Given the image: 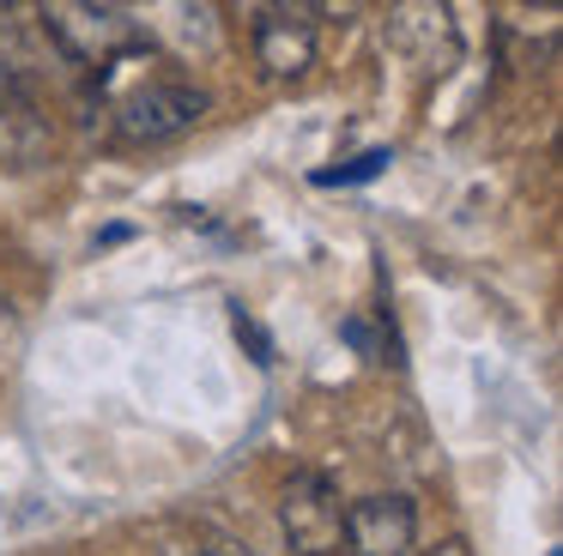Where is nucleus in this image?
<instances>
[{
    "mask_svg": "<svg viewBox=\"0 0 563 556\" xmlns=\"http://www.w3.org/2000/svg\"><path fill=\"white\" fill-rule=\"evenodd\" d=\"M200 115H207V91H195L183 79H164V73H146L140 85L115 91V133L128 145H164L176 133H188Z\"/></svg>",
    "mask_w": 563,
    "mask_h": 556,
    "instance_id": "nucleus-1",
    "label": "nucleus"
},
{
    "mask_svg": "<svg viewBox=\"0 0 563 556\" xmlns=\"http://www.w3.org/2000/svg\"><path fill=\"white\" fill-rule=\"evenodd\" d=\"M340 538H345L352 556H412L418 514H412V502L394 496V490L357 496V502L340 514Z\"/></svg>",
    "mask_w": 563,
    "mask_h": 556,
    "instance_id": "nucleus-2",
    "label": "nucleus"
},
{
    "mask_svg": "<svg viewBox=\"0 0 563 556\" xmlns=\"http://www.w3.org/2000/svg\"><path fill=\"white\" fill-rule=\"evenodd\" d=\"M43 31L55 36L62 55L86 60V67H103L134 43V24L122 7H43Z\"/></svg>",
    "mask_w": 563,
    "mask_h": 556,
    "instance_id": "nucleus-3",
    "label": "nucleus"
},
{
    "mask_svg": "<svg viewBox=\"0 0 563 556\" xmlns=\"http://www.w3.org/2000/svg\"><path fill=\"white\" fill-rule=\"evenodd\" d=\"M55 152V121L43 109V97L25 79L0 73V164L13 169H37Z\"/></svg>",
    "mask_w": 563,
    "mask_h": 556,
    "instance_id": "nucleus-4",
    "label": "nucleus"
},
{
    "mask_svg": "<svg viewBox=\"0 0 563 556\" xmlns=\"http://www.w3.org/2000/svg\"><path fill=\"white\" fill-rule=\"evenodd\" d=\"M340 496L316 478V471H297L285 483V502H279V520H285V538H291L297 556H333L340 551Z\"/></svg>",
    "mask_w": 563,
    "mask_h": 556,
    "instance_id": "nucleus-5",
    "label": "nucleus"
},
{
    "mask_svg": "<svg viewBox=\"0 0 563 556\" xmlns=\"http://www.w3.org/2000/svg\"><path fill=\"white\" fill-rule=\"evenodd\" d=\"M255 60L267 79H303L316 67V19L303 7H267L255 24Z\"/></svg>",
    "mask_w": 563,
    "mask_h": 556,
    "instance_id": "nucleus-6",
    "label": "nucleus"
},
{
    "mask_svg": "<svg viewBox=\"0 0 563 556\" xmlns=\"http://www.w3.org/2000/svg\"><path fill=\"white\" fill-rule=\"evenodd\" d=\"M200 556H231V551H200Z\"/></svg>",
    "mask_w": 563,
    "mask_h": 556,
    "instance_id": "nucleus-7",
    "label": "nucleus"
}]
</instances>
